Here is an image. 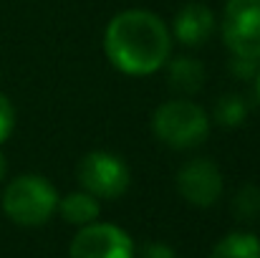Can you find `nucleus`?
<instances>
[{"instance_id":"1","label":"nucleus","mask_w":260,"mask_h":258,"mask_svg":"<svg viewBox=\"0 0 260 258\" xmlns=\"http://www.w3.org/2000/svg\"><path fill=\"white\" fill-rule=\"evenodd\" d=\"M170 25L147 8L116 13L104 31V53L114 69L126 76H149L172 56Z\"/></svg>"},{"instance_id":"2","label":"nucleus","mask_w":260,"mask_h":258,"mask_svg":"<svg viewBox=\"0 0 260 258\" xmlns=\"http://www.w3.org/2000/svg\"><path fill=\"white\" fill-rule=\"evenodd\" d=\"M58 208V192L43 175H18L3 190V213L23 228H36L51 220Z\"/></svg>"},{"instance_id":"3","label":"nucleus","mask_w":260,"mask_h":258,"mask_svg":"<svg viewBox=\"0 0 260 258\" xmlns=\"http://www.w3.org/2000/svg\"><path fill=\"white\" fill-rule=\"evenodd\" d=\"M152 132L162 145L172 150H192L207 139L210 117L200 104L189 101L187 96L170 99L159 104L152 114Z\"/></svg>"},{"instance_id":"4","label":"nucleus","mask_w":260,"mask_h":258,"mask_svg":"<svg viewBox=\"0 0 260 258\" xmlns=\"http://www.w3.org/2000/svg\"><path fill=\"white\" fill-rule=\"evenodd\" d=\"M76 177H79L81 190L91 192L99 200H116L132 185L129 165L119 155L106 152V150H93L84 155L79 160Z\"/></svg>"},{"instance_id":"5","label":"nucleus","mask_w":260,"mask_h":258,"mask_svg":"<svg viewBox=\"0 0 260 258\" xmlns=\"http://www.w3.org/2000/svg\"><path fill=\"white\" fill-rule=\"evenodd\" d=\"M220 33L233 56L260 61V0H228Z\"/></svg>"},{"instance_id":"6","label":"nucleus","mask_w":260,"mask_h":258,"mask_svg":"<svg viewBox=\"0 0 260 258\" xmlns=\"http://www.w3.org/2000/svg\"><path fill=\"white\" fill-rule=\"evenodd\" d=\"M69 258H134V243L119 225L93 220L74 236Z\"/></svg>"},{"instance_id":"7","label":"nucleus","mask_w":260,"mask_h":258,"mask_svg":"<svg viewBox=\"0 0 260 258\" xmlns=\"http://www.w3.org/2000/svg\"><path fill=\"white\" fill-rule=\"evenodd\" d=\"M177 192L194 208H210L222 197L225 180L220 167L207 157H194L184 162L174 177Z\"/></svg>"},{"instance_id":"8","label":"nucleus","mask_w":260,"mask_h":258,"mask_svg":"<svg viewBox=\"0 0 260 258\" xmlns=\"http://www.w3.org/2000/svg\"><path fill=\"white\" fill-rule=\"evenodd\" d=\"M215 13L210 5L205 3H187L179 8V13L174 15L172 23V36L182 43V46H189V48H197V46H205L212 33H215Z\"/></svg>"},{"instance_id":"9","label":"nucleus","mask_w":260,"mask_h":258,"mask_svg":"<svg viewBox=\"0 0 260 258\" xmlns=\"http://www.w3.org/2000/svg\"><path fill=\"white\" fill-rule=\"evenodd\" d=\"M162 69H167V86L179 96L197 94L205 86V79H207L202 61L192 59V56H174V59L170 56Z\"/></svg>"},{"instance_id":"10","label":"nucleus","mask_w":260,"mask_h":258,"mask_svg":"<svg viewBox=\"0 0 260 258\" xmlns=\"http://www.w3.org/2000/svg\"><path fill=\"white\" fill-rule=\"evenodd\" d=\"M61 218L71 225H79L84 228L88 223H93L99 218V197H93L86 190H79V192H69L63 200H58V208Z\"/></svg>"},{"instance_id":"11","label":"nucleus","mask_w":260,"mask_h":258,"mask_svg":"<svg viewBox=\"0 0 260 258\" xmlns=\"http://www.w3.org/2000/svg\"><path fill=\"white\" fill-rule=\"evenodd\" d=\"M210 258H260V238L253 233H228L212 248Z\"/></svg>"},{"instance_id":"12","label":"nucleus","mask_w":260,"mask_h":258,"mask_svg":"<svg viewBox=\"0 0 260 258\" xmlns=\"http://www.w3.org/2000/svg\"><path fill=\"white\" fill-rule=\"evenodd\" d=\"M248 111H250L248 99L243 94L228 91V94H222L217 99L215 111H212V119H215V124H220L225 129H235V127H240L248 119Z\"/></svg>"},{"instance_id":"13","label":"nucleus","mask_w":260,"mask_h":258,"mask_svg":"<svg viewBox=\"0 0 260 258\" xmlns=\"http://www.w3.org/2000/svg\"><path fill=\"white\" fill-rule=\"evenodd\" d=\"M233 215L250 223L260 215V187L258 185H243L233 197Z\"/></svg>"},{"instance_id":"14","label":"nucleus","mask_w":260,"mask_h":258,"mask_svg":"<svg viewBox=\"0 0 260 258\" xmlns=\"http://www.w3.org/2000/svg\"><path fill=\"white\" fill-rule=\"evenodd\" d=\"M258 69H260V61H258V59H248V56H233V53H230V59H228V71H230L235 79H243V81H248V79H255Z\"/></svg>"},{"instance_id":"15","label":"nucleus","mask_w":260,"mask_h":258,"mask_svg":"<svg viewBox=\"0 0 260 258\" xmlns=\"http://www.w3.org/2000/svg\"><path fill=\"white\" fill-rule=\"evenodd\" d=\"M13 129H15V109L10 99L0 91V145L13 134Z\"/></svg>"},{"instance_id":"16","label":"nucleus","mask_w":260,"mask_h":258,"mask_svg":"<svg viewBox=\"0 0 260 258\" xmlns=\"http://www.w3.org/2000/svg\"><path fill=\"white\" fill-rule=\"evenodd\" d=\"M142 258H177V253L167 243H147L142 251Z\"/></svg>"},{"instance_id":"17","label":"nucleus","mask_w":260,"mask_h":258,"mask_svg":"<svg viewBox=\"0 0 260 258\" xmlns=\"http://www.w3.org/2000/svg\"><path fill=\"white\" fill-rule=\"evenodd\" d=\"M5 172H8V162H5V155L0 152V182L5 180Z\"/></svg>"},{"instance_id":"18","label":"nucleus","mask_w":260,"mask_h":258,"mask_svg":"<svg viewBox=\"0 0 260 258\" xmlns=\"http://www.w3.org/2000/svg\"><path fill=\"white\" fill-rule=\"evenodd\" d=\"M255 94H258V101H260V69H258V74H255Z\"/></svg>"}]
</instances>
